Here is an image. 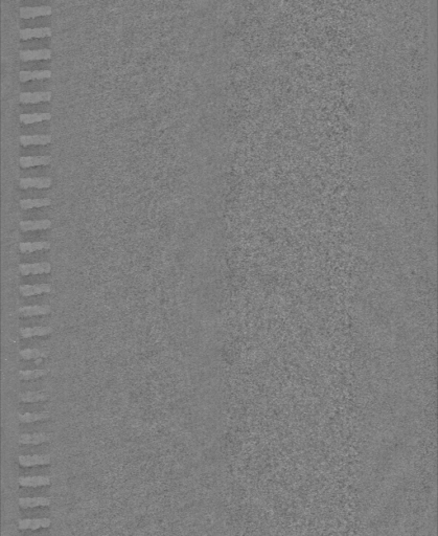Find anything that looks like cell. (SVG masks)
Wrapping results in <instances>:
<instances>
[{
  "mask_svg": "<svg viewBox=\"0 0 438 536\" xmlns=\"http://www.w3.org/2000/svg\"><path fill=\"white\" fill-rule=\"evenodd\" d=\"M49 396L48 394L42 391H28L19 394V399L20 401L24 403H34V402H41L48 400Z\"/></svg>",
  "mask_w": 438,
  "mask_h": 536,
  "instance_id": "cell-19",
  "label": "cell"
},
{
  "mask_svg": "<svg viewBox=\"0 0 438 536\" xmlns=\"http://www.w3.org/2000/svg\"><path fill=\"white\" fill-rule=\"evenodd\" d=\"M51 157L49 155L43 156H21L19 158V165L21 168H32L37 165H48L51 162Z\"/></svg>",
  "mask_w": 438,
  "mask_h": 536,
  "instance_id": "cell-15",
  "label": "cell"
},
{
  "mask_svg": "<svg viewBox=\"0 0 438 536\" xmlns=\"http://www.w3.org/2000/svg\"><path fill=\"white\" fill-rule=\"evenodd\" d=\"M51 205L50 198H34V199H21L19 206L22 210H31L36 208H45Z\"/></svg>",
  "mask_w": 438,
  "mask_h": 536,
  "instance_id": "cell-23",
  "label": "cell"
},
{
  "mask_svg": "<svg viewBox=\"0 0 438 536\" xmlns=\"http://www.w3.org/2000/svg\"><path fill=\"white\" fill-rule=\"evenodd\" d=\"M52 76L51 70L44 69V70H21L19 72V81L24 83L27 81L32 80H44V79H50Z\"/></svg>",
  "mask_w": 438,
  "mask_h": 536,
  "instance_id": "cell-17",
  "label": "cell"
},
{
  "mask_svg": "<svg viewBox=\"0 0 438 536\" xmlns=\"http://www.w3.org/2000/svg\"><path fill=\"white\" fill-rule=\"evenodd\" d=\"M52 118L49 112H41V114H22L19 116V121L22 124L30 125L35 123H41L44 121H50Z\"/></svg>",
  "mask_w": 438,
  "mask_h": 536,
  "instance_id": "cell-20",
  "label": "cell"
},
{
  "mask_svg": "<svg viewBox=\"0 0 438 536\" xmlns=\"http://www.w3.org/2000/svg\"><path fill=\"white\" fill-rule=\"evenodd\" d=\"M20 336L22 338H31L34 336H45L52 333V328L48 326H37V327H25L20 328Z\"/></svg>",
  "mask_w": 438,
  "mask_h": 536,
  "instance_id": "cell-16",
  "label": "cell"
},
{
  "mask_svg": "<svg viewBox=\"0 0 438 536\" xmlns=\"http://www.w3.org/2000/svg\"><path fill=\"white\" fill-rule=\"evenodd\" d=\"M52 184V178L43 177H22L19 179V188L22 190L26 189H48Z\"/></svg>",
  "mask_w": 438,
  "mask_h": 536,
  "instance_id": "cell-2",
  "label": "cell"
},
{
  "mask_svg": "<svg viewBox=\"0 0 438 536\" xmlns=\"http://www.w3.org/2000/svg\"><path fill=\"white\" fill-rule=\"evenodd\" d=\"M51 14L52 9L49 6L22 7L19 9V16L23 19H32L40 16H49Z\"/></svg>",
  "mask_w": 438,
  "mask_h": 536,
  "instance_id": "cell-4",
  "label": "cell"
},
{
  "mask_svg": "<svg viewBox=\"0 0 438 536\" xmlns=\"http://www.w3.org/2000/svg\"><path fill=\"white\" fill-rule=\"evenodd\" d=\"M51 312V307L49 305H34L23 306L18 309V315L21 318H32L39 316H47Z\"/></svg>",
  "mask_w": 438,
  "mask_h": 536,
  "instance_id": "cell-5",
  "label": "cell"
},
{
  "mask_svg": "<svg viewBox=\"0 0 438 536\" xmlns=\"http://www.w3.org/2000/svg\"><path fill=\"white\" fill-rule=\"evenodd\" d=\"M47 374L46 370H20L18 373V376L23 381H30V380H36L38 378L44 377Z\"/></svg>",
  "mask_w": 438,
  "mask_h": 536,
  "instance_id": "cell-25",
  "label": "cell"
},
{
  "mask_svg": "<svg viewBox=\"0 0 438 536\" xmlns=\"http://www.w3.org/2000/svg\"><path fill=\"white\" fill-rule=\"evenodd\" d=\"M51 462L50 455H32V456H19L18 463L22 467H32L38 465H48Z\"/></svg>",
  "mask_w": 438,
  "mask_h": 536,
  "instance_id": "cell-8",
  "label": "cell"
},
{
  "mask_svg": "<svg viewBox=\"0 0 438 536\" xmlns=\"http://www.w3.org/2000/svg\"><path fill=\"white\" fill-rule=\"evenodd\" d=\"M19 271L21 275H31V274H43L50 273L52 266L48 262H40V263H22L19 264Z\"/></svg>",
  "mask_w": 438,
  "mask_h": 536,
  "instance_id": "cell-1",
  "label": "cell"
},
{
  "mask_svg": "<svg viewBox=\"0 0 438 536\" xmlns=\"http://www.w3.org/2000/svg\"><path fill=\"white\" fill-rule=\"evenodd\" d=\"M18 483L22 487H40L48 486L51 483V478L48 475L38 476H21L18 478Z\"/></svg>",
  "mask_w": 438,
  "mask_h": 536,
  "instance_id": "cell-12",
  "label": "cell"
},
{
  "mask_svg": "<svg viewBox=\"0 0 438 536\" xmlns=\"http://www.w3.org/2000/svg\"><path fill=\"white\" fill-rule=\"evenodd\" d=\"M52 35V30L49 26L37 27V29H22L19 31V37L22 40H30L33 38H46Z\"/></svg>",
  "mask_w": 438,
  "mask_h": 536,
  "instance_id": "cell-11",
  "label": "cell"
},
{
  "mask_svg": "<svg viewBox=\"0 0 438 536\" xmlns=\"http://www.w3.org/2000/svg\"><path fill=\"white\" fill-rule=\"evenodd\" d=\"M51 525V521L47 517L44 519H24L20 520L18 523V528L20 530H38L41 528H49Z\"/></svg>",
  "mask_w": 438,
  "mask_h": 536,
  "instance_id": "cell-14",
  "label": "cell"
},
{
  "mask_svg": "<svg viewBox=\"0 0 438 536\" xmlns=\"http://www.w3.org/2000/svg\"><path fill=\"white\" fill-rule=\"evenodd\" d=\"M51 439L50 434L46 433H35V434H22L19 437V443L23 445H39L45 442H49Z\"/></svg>",
  "mask_w": 438,
  "mask_h": 536,
  "instance_id": "cell-13",
  "label": "cell"
},
{
  "mask_svg": "<svg viewBox=\"0 0 438 536\" xmlns=\"http://www.w3.org/2000/svg\"><path fill=\"white\" fill-rule=\"evenodd\" d=\"M50 354V351L48 349H23L19 351V355L24 360H36L38 358H47Z\"/></svg>",
  "mask_w": 438,
  "mask_h": 536,
  "instance_id": "cell-22",
  "label": "cell"
},
{
  "mask_svg": "<svg viewBox=\"0 0 438 536\" xmlns=\"http://www.w3.org/2000/svg\"><path fill=\"white\" fill-rule=\"evenodd\" d=\"M50 242L38 241V242H21L19 244V250L23 253H30L39 250H48L50 248Z\"/></svg>",
  "mask_w": 438,
  "mask_h": 536,
  "instance_id": "cell-21",
  "label": "cell"
},
{
  "mask_svg": "<svg viewBox=\"0 0 438 536\" xmlns=\"http://www.w3.org/2000/svg\"><path fill=\"white\" fill-rule=\"evenodd\" d=\"M42 361H43V358H38V359L35 360V363H36V364H40Z\"/></svg>",
  "mask_w": 438,
  "mask_h": 536,
  "instance_id": "cell-26",
  "label": "cell"
},
{
  "mask_svg": "<svg viewBox=\"0 0 438 536\" xmlns=\"http://www.w3.org/2000/svg\"><path fill=\"white\" fill-rule=\"evenodd\" d=\"M51 504V500L45 496H37V497H20L19 506L23 509L35 507H46Z\"/></svg>",
  "mask_w": 438,
  "mask_h": 536,
  "instance_id": "cell-18",
  "label": "cell"
},
{
  "mask_svg": "<svg viewBox=\"0 0 438 536\" xmlns=\"http://www.w3.org/2000/svg\"><path fill=\"white\" fill-rule=\"evenodd\" d=\"M52 94L50 91L37 93H21L19 95V102L22 104H37L41 102H50Z\"/></svg>",
  "mask_w": 438,
  "mask_h": 536,
  "instance_id": "cell-6",
  "label": "cell"
},
{
  "mask_svg": "<svg viewBox=\"0 0 438 536\" xmlns=\"http://www.w3.org/2000/svg\"><path fill=\"white\" fill-rule=\"evenodd\" d=\"M52 142V136L50 134H35V135H20L19 143L23 147L34 145H48Z\"/></svg>",
  "mask_w": 438,
  "mask_h": 536,
  "instance_id": "cell-7",
  "label": "cell"
},
{
  "mask_svg": "<svg viewBox=\"0 0 438 536\" xmlns=\"http://www.w3.org/2000/svg\"><path fill=\"white\" fill-rule=\"evenodd\" d=\"M52 290V287L50 284H46V283H43V284H36V285H28V284H25V285H20L19 286V292L22 297H34V295H39V294H43V293H49L51 292Z\"/></svg>",
  "mask_w": 438,
  "mask_h": 536,
  "instance_id": "cell-9",
  "label": "cell"
},
{
  "mask_svg": "<svg viewBox=\"0 0 438 536\" xmlns=\"http://www.w3.org/2000/svg\"><path fill=\"white\" fill-rule=\"evenodd\" d=\"M52 222L49 219L42 220H24L19 223V228L22 232H33V231H43L51 228Z\"/></svg>",
  "mask_w": 438,
  "mask_h": 536,
  "instance_id": "cell-10",
  "label": "cell"
},
{
  "mask_svg": "<svg viewBox=\"0 0 438 536\" xmlns=\"http://www.w3.org/2000/svg\"><path fill=\"white\" fill-rule=\"evenodd\" d=\"M52 56V51L49 48L33 49V50H21L19 52V58L23 62L36 61V60H49Z\"/></svg>",
  "mask_w": 438,
  "mask_h": 536,
  "instance_id": "cell-3",
  "label": "cell"
},
{
  "mask_svg": "<svg viewBox=\"0 0 438 536\" xmlns=\"http://www.w3.org/2000/svg\"><path fill=\"white\" fill-rule=\"evenodd\" d=\"M50 418V414L47 412L40 413H24L18 416V419L21 423H34L37 421H44Z\"/></svg>",
  "mask_w": 438,
  "mask_h": 536,
  "instance_id": "cell-24",
  "label": "cell"
}]
</instances>
